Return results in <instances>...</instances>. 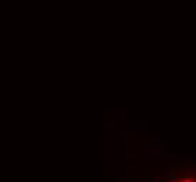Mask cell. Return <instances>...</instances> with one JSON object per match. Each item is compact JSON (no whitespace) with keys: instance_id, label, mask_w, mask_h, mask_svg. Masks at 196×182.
Wrapping results in <instances>:
<instances>
[{"instance_id":"obj_1","label":"cell","mask_w":196,"mask_h":182,"mask_svg":"<svg viewBox=\"0 0 196 182\" xmlns=\"http://www.w3.org/2000/svg\"><path fill=\"white\" fill-rule=\"evenodd\" d=\"M168 182H196V175H179V177H175L172 179H170Z\"/></svg>"}]
</instances>
